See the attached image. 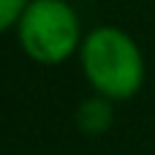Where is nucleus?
I'll use <instances>...</instances> for the list:
<instances>
[{"label": "nucleus", "mask_w": 155, "mask_h": 155, "mask_svg": "<svg viewBox=\"0 0 155 155\" xmlns=\"http://www.w3.org/2000/svg\"><path fill=\"white\" fill-rule=\"evenodd\" d=\"M109 106L104 104V101H87L84 106H82V112H79V123H82V128L84 131H101V128H106V123H109Z\"/></svg>", "instance_id": "obj_3"}, {"label": "nucleus", "mask_w": 155, "mask_h": 155, "mask_svg": "<svg viewBox=\"0 0 155 155\" xmlns=\"http://www.w3.org/2000/svg\"><path fill=\"white\" fill-rule=\"evenodd\" d=\"M27 8V0H0V33H5Z\"/></svg>", "instance_id": "obj_4"}, {"label": "nucleus", "mask_w": 155, "mask_h": 155, "mask_svg": "<svg viewBox=\"0 0 155 155\" xmlns=\"http://www.w3.org/2000/svg\"><path fill=\"white\" fill-rule=\"evenodd\" d=\"M22 49L38 63H60L79 46V19L63 0H33L19 16Z\"/></svg>", "instance_id": "obj_2"}, {"label": "nucleus", "mask_w": 155, "mask_h": 155, "mask_svg": "<svg viewBox=\"0 0 155 155\" xmlns=\"http://www.w3.org/2000/svg\"><path fill=\"white\" fill-rule=\"evenodd\" d=\"M82 65L90 84L106 98H131L144 82L142 52L117 27H98L84 38Z\"/></svg>", "instance_id": "obj_1"}]
</instances>
